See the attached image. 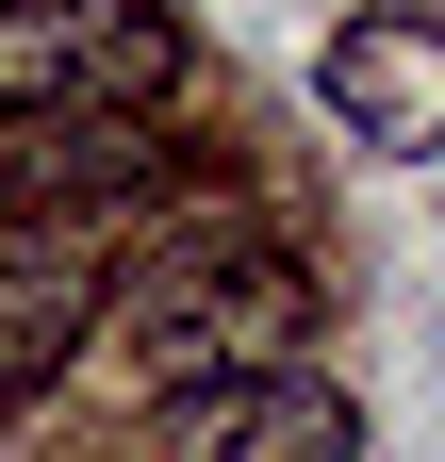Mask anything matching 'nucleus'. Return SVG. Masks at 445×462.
Segmentation results:
<instances>
[{
  "label": "nucleus",
  "instance_id": "obj_1",
  "mask_svg": "<svg viewBox=\"0 0 445 462\" xmlns=\"http://www.w3.org/2000/svg\"><path fill=\"white\" fill-rule=\"evenodd\" d=\"M116 346H149L165 380H248L313 346V264L264 215H165L149 264L116 281Z\"/></svg>",
  "mask_w": 445,
  "mask_h": 462
},
{
  "label": "nucleus",
  "instance_id": "obj_3",
  "mask_svg": "<svg viewBox=\"0 0 445 462\" xmlns=\"http://www.w3.org/2000/svg\"><path fill=\"white\" fill-rule=\"evenodd\" d=\"M149 462H363V413H347L313 364L165 380V396H149Z\"/></svg>",
  "mask_w": 445,
  "mask_h": 462
},
{
  "label": "nucleus",
  "instance_id": "obj_4",
  "mask_svg": "<svg viewBox=\"0 0 445 462\" xmlns=\"http://www.w3.org/2000/svg\"><path fill=\"white\" fill-rule=\"evenodd\" d=\"M313 116L347 149H379V165L445 149V17H347L313 50Z\"/></svg>",
  "mask_w": 445,
  "mask_h": 462
},
{
  "label": "nucleus",
  "instance_id": "obj_2",
  "mask_svg": "<svg viewBox=\"0 0 445 462\" xmlns=\"http://www.w3.org/2000/svg\"><path fill=\"white\" fill-rule=\"evenodd\" d=\"M182 83V17L165 0H0V133L33 116H149Z\"/></svg>",
  "mask_w": 445,
  "mask_h": 462
}]
</instances>
